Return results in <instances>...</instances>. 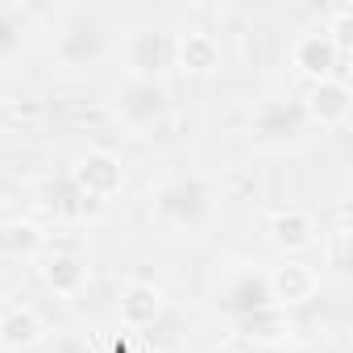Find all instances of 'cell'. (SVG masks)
Listing matches in <instances>:
<instances>
[{"instance_id": "17", "label": "cell", "mask_w": 353, "mask_h": 353, "mask_svg": "<svg viewBox=\"0 0 353 353\" xmlns=\"http://www.w3.org/2000/svg\"><path fill=\"white\" fill-rule=\"evenodd\" d=\"M208 353H237V349H229V345H225V349H208Z\"/></svg>"}, {"instance_id": "15", "label": "cell", "mask_w": 353, "mask_h": 353, "mask_svg": "<svg viewBox=\"0 0 353 353\" xmlns=\"http://www.w3.org/2000/svg\"><path fill=\"white\" fill-rule=\"evenodd\" d=\"M21 30H17V9H0V59H9L13 50H17V38Z\"/></svg>"}, {"instance_id": "14", "label": "cell", "mask_w": 353, "mask_h": 353, "mask_svg": "<svg viewBox=\"0 0 353 353\" xmlns=\"http://www.w3.org/2000/svg\"><path fill=\"white\" fill-rule=\"evenodd\" d=\"M0 245H5V254H34L42 245V233L30 221H13L0 229Z\"/></svg>"}, {"instance_id": "6", "label": "cell", "mask_w": 353, "mask_h": 353, "mask_svg": "<svg viewBox=\"0 0 353 353\" xmlns=\"http://www.w3.org/2000/svg\"><path fill=\"white\" fill-rule=\"evenodd\" d=\"M221 303L237 316H250V312H262V307H274L270 303V287H266V274H254L250 266H237L229 270L225 287H221Z\"/></svg>"}, {"instance_id": "4", "label": "cell", "mask_w": 353, "mask_h": 353, "mask_svg": "<svg viewBox=\"0 0 353 353\" xmlns=\"http://www.w3.org/2000/svg\"><path fill=\"white\" fill-rule=\"evenodd\" d=\"M345 59H349V54H341V50L332 46L328 30H320V34H303V38L295 42V50H291L295 71L312 75L316 83H320V79H341V63H345Z\"/></svg>"}, {"instance_id": "12", "label": "cell", "mask_w": 353, "mask_h": 353, "mask_svg": "<svg viewBox=\"0 0 353 353\" xmlns=\"http://www.w3.org/2000/svg\"><path fill=\"white\" fill-rule=\"evenodd\" d=\"M266 233H270V241L279 245V250H287V254H295V250H307L312 241H316V221L303 212V208H283V212H274L270 216V225H266Z\"/></svg>"}, {"instance_id": "5", "label": "cell", "mask_w": 353, "mask_h": 353, "mask_svg": "<svg viewBox=\"0 0 353 353\" xmlns=\"http://www.w3.org/2000/svg\"><path fill=\"white\" fill-rule=\"evenodd\" d=\"M349 108H353V92L345 79H320L312 83L307 92V104H303V117H312L320 129H336L349 121Z\"/></svg>"}, {"instance_id": "13", "label": "cell", "mask_w": 353, "mask_h": 353, "mask_svg": "<svg viewBox=\"0 0 353 353\" xmlns=\"http://www.w3.org/2000/svg\"><path fill=\"white\" fill-rule=\"evenodd\" d=\"M46 332L42 316L34 307H5L0 312V349H30Z\"/></svg>"}, {"instance_id": "3", "label": "cell", "mask_w": 353, "mask_h": 353, "mask_svg": "<svg viewBox=\"0 0 353 353\" xmlns=\"http://www.w3.org/2000/svg\"><path fill=\"white\" fill-rule=\"evenodd\" d=\"M121 121L129 129H154L158 117L166 112V88L158 79H129L121 88V104H117Z\"/></svg>"}, {"instance_id": "1", "label": "cell", "mask_w": 353, "mask_h": 353, "mask_svg": "<svg viewBox=\"0 0 353 353\" xmlns=\"http://www.w3.org/2000/svg\"><path fill=\"white\" fill-rule=\"evenodd\" d=\"M154 208H158L162 221L179 225V229H192V225H200L212 212V192L200 179H174V183H166L158 192Z\"/></svg>"}, {"instance_id": "9", "label": "cell", "mask_w": 353, "mask_h": 353, "mask_svg": "<svg viewBox=\"0 0 353 353\" xmlns=\"http://www.w3.org/2000/svg\"><path fill=\"white\" fill-rule=\"evenodd\" d=\"M170 59V46L162 42V34L154 30H137V34H129V42H125V63H129V79H154L158 71H162V63Z\"/></svg>"}, {"instance_id": "11", "label": "cell", "mask_w": 353, "mask_h": 353, "mask_svg": "<svg viewBox=\"0 0 353 353\" xmlns=\"http://www.w3.org/2000/svg\"><path fill=\"white\" fill-rule=\"evenodd\" d=\"M42 279H46V287H50L54 295L75 299V295L88 287V262H83L79 254H71V250H54V254L46 258V266H42Z\"/></svg>"}, {"instance_id": "10", "label": "cell", "mask_w": 353, "mask_h": 353, "mask_svg": "<svg viewBox=\"0 0 353 353\" xmlns=\"http://www.w3.org/2000/svg\"><path fill=\"white\" fill-rule=\"evenodd\" d=\"M162 312V291L150 287V283H125L121 287V299H117V316L125 328H150Z\"/></svg>"}, {"instance_id": "16", "label": "cell", "mask_w": 353, "mask_h": 353, "mask_svg": "<svg viewBox=\"0 0 353 353\" xmlns=\"http://www.w3.org/2000/svg\"><path fill=\"white\" fill-rule=\"evenodd\" d=\"M5 258H9V254H5V245H0V270H5Z\"/></svg>"}, {"instance_id": "2", "label": "cell", "mask_w": 353, "mask_h": 353, "mask_svg": "<svg viewBox=\"0 0 353 353\" xmlns=\"http://www.w3.org/2000/svg\"><path fill=\"white\" fill-rule=\"evenodd\" d=\"M121 183H125L121 158L108 154V150H92V154H83L79 166H75V188H79V196H88V200H112V196L121 192Z\"/></svg>"}, {"instance_id": "7", "label": "cell", "mask_w": 353, "mask_h": 353, "mask_svg": "<svg viewBox=\"0 0 353 353\" xmlns=\"http://www.w3.org/2000/svg\"><path fill=\"white\" fill-rule=\"evenodd\" d=\"M266 287H270V303H303V299L316 295L320 274L303 262H279L266 274Z\"/></svg>"}, {"instance_id": "8", "label": "cell", "mask_w": 353, "mask_h": 353, "mask_svg": "<svg viewBox=\"0 0 353 353\" xmlns=\"http://www.w3.org/2000/svg\"><path fill=\"white\" fill-rule=\"evenodd\" d=\"M174 63L188 75H208L221 67V42L208 30H183L174 42Z\"/></svg>"}]
</instances>
